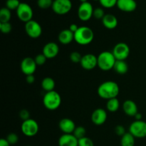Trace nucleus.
<instances>
[{"label": "nucleus", "instance_id": "c85d7f7f", "mask_svg": "<svg viewBox=\"0 0 146 146\" xmlns=\"http://www.w3.org/2000/svg\"><path fill=\"white\" fill-rule=\"evenodd\" d=\"M53 2H54L53 0H38L37 5L42 9H46L52 7Z\"/></svg>", "mask_w": 146, "mask_h": 146}, {"label": "nucleus", "instance_id": "f03ea898", "mask_svg": "<svg viewBox=\"0 0 146 146\" xmlns=\"http://www.w3.org/2000/svg\"><path fill=\"white\" fill-rule=\"evenodd\" d=\"M94 34L93 30L88 27H80L74 34V41L80 45H88L94 40Z\"/></svg>", "mask_w": 146, "mask_h": 146}, {"label": "nucleus", "instance_id": "4be33fe9", "mask_svg": "<svg viewBox=\"0 0 146 146\" xmlns=\"http://www.w3.org/2000/svg\"><path fill=\"white\" fill-rule=\"evenodd\" d=\"M113 69L117 74L123 75L125 74L128 71V66L125 61H120V60H116L115 64L114 65Z\"/></svg>", "mask_w": 146, "mask_h": 146}, {"label": "nucleus", "instance_id": "473e14b6", "mask_svg": "<svg viewBox=\"0 0 146 146\" xmlns=\"http://www.w3.org/2000/svg\"><path fill=\"white\" fill-rule=\"evenodd\" d=\"M78 146H94V144L91 138L86 136L78 140Z\"/></svg>", "mask_w": 146, "mask_h": 146}, {"label": "nucleus", "instance_id": "f8f14e48", "mask_svg": "<svg viewBox=\"0 0 146 146\" xmlns=\"http://www.w3.org/2000/svg\"><path fill=\"white\" fill-rule=\"evenodd\" d=\"M36 66L37 65L36 64L34 58H31V57L24 58L21 61V65H20L21 71L26 76L34 74L36 70Z\"/></svg>", "mask_w": 146, "mask_h": 146}, {"label": "nucleus", "instance_id": "c03bdc74", "mask_svg": "<svg viewBox=\"0 0 146 146\" xmlns=\"http://www.w3.org/2000/svg\"><path fill=\"white\" fill-rule=\"evenodd\" d=\"M94 1H99V0H94Z\"/></svg>", "mask_w": 146, "mask_h": 146}, {"label": "nucleus", "instance_id": "2eb2a0df", "mask_svg": "<svg viewBox=\"0 0 146 146\" xmlns=\"http://www.w3.org/2000/svg\"><path fill=\"white\" fill-rule=\"evenodd\" d=\"M59 47L55 42H48L43 48L42 54H44L47 59L54 58L58 54Z\"/></svg>", "mask_w": 146, "mask_h": 146}, {"label": "nucleus", "instance_id": "a19ab883", "mask_svg": "<svg viewBox=\"0 0 146 146\" xmlns=\"http://www.w3.org/2000/svg\"><path fill=\"white\" fill-rule=\"evenodd\" d=\"M9 143L8 141H7V139H4V138H1L0 140V146H10Z\"/></svg>", "mask_w": 146, "mask_h": 146}, {"label": "nucleus", "instance_id": "5701e85b", "mask_svg": "<svg viewBox=\"0 0 146 146\" xmlns=\"http://www.w3.org/2000/svg\"><path fill=\"white\" fill-rule=\"evenodd\" d=\"M55 85V81L51 77H46L42 80V82H41V87L46 92L54 91Z\"/></svg>", "mask_w": 146, "mask_h": 146}, {"label": "nucleus", "instance_id": "b1692460", "mask_svg": "<svg viewBox=\"0 0 146 146\" xmlns=\"http://www.w3.org/2000/svg\"><path fill=\"white\" fill-rule=\"evenodd\" d=\"M135 137L131 133H125V135L121 137V146H134L135 145Z\"/></svg>", "mask_w": 146, "mask_h": 146}, {"label": "nucleus", "instance_id": "dca6fc26", "mask_svg": "<svg viewBox=\"0 0 146 146\" xmlns=\"http://www.w3.org/2000/svg\"><path fill=\"white\" fill-rule=\"evenodd\" d=\"M58 126L64 134H73L74 130L76 128L74 121L67 118L61 119L59 121Z\"/></svg>", "mask_w": 146, "mask_h": 146}, {"label": "nucleus", "instance_id": "f704fd0d", "mask_svg": "<svg viewBox=\"0 0 146 146\" xmlns=\"http://www.w3.org/2000/svg\"><path fill=\"white\" fill-rule=\"evenodd\" d=\"M34 60H35V62L37 66H42L46 63L47 58L44 56V54H40L36 56Z\"/></svg>", "mask_w": 146, "mask_h": 146}, {"label": "nucleus", "instance_id": "9b49d317", "mask_svg": "<svg viewBox=\"0 0 146 146\" xmlns=\"http://www.w3.org/2000/svg\"><path fill=\"white\" fill-rule=\"evenodd\" d=\"M25 31L27 35L32 38H37L42 34L41 26L34 20H31L25 24Z\"/></svg>", "mask_w": 146, "mask_h": 146}, {"label": "nucleus", "instance_id": "cd10ccee", "mask_svg": "<svg viewBox=\"0 0 146 146\" xmlns=\"http://www.w3.org/2000/svg\"><path fill=\"white\" fill-rule=\"evenodd\" d=\"M21 2L19 0H7L6 1V7L9 10H17Z\"/></svg>", "mask_w": 146, "mask_h": 146}, {"label": "nucleus", "instance_id": "0eeeda50", "mask_svg": "<svg viewBox=\"0 0 146 146\" xmlns=\"http://www.w3.org/2000/svg\"><path fill=\"white\" fill-rule=\"evenodd\" d=\"M51 8L56 14L64 15L71 11L72 3L71 0H54Z\"/></svg>", "mask_w": 146, "mask_h": 146}, {"label": "nucleus", "instance_id": "a18cd8bd", "mask_svg": "<svg viewBox=\"0 0 146 146\" xmlns=\"http://www.w3.org/2000/svg\"><path fill=\"white\" fill-rule=\"evenodd\" d=\"M26 146H31V145H26Z\"/></svg>", "mask_w": 146, "mask_h": 146}, {"label": "nucleus", "instance_id": "aec40b11", "mask_svg": "<svg viewBox=\"0 0 146 146\" xmlns=\"http://www.w3.org/2000/svg\"><path fill=\"white\" fill-rule=\"evenodd\" d=\"M102 24L108 29H114L118 26V19L113 14H106L102 19Z\"/></svg>", "mask_w": 146, "mask_h": 146}, {"label": "nucleus", "instance_id": "4468645a", "mask_svg": "<svg viewBox=\"0 0 146 146\" xmlns=\"http://www.w3.org/2000/svg\"><path fill=\"white\" fill-rule=\"evenodd\" d=\"M108 118L107 112L103 108H97L91 114V121L96 125H101L105 123Z\"/></svg>", "mask_w": 146, "mask_h": 146}, {"label": "nucleus", "instance_id": "37998d69", "mask_svg": "<svg viewBox=\"0 0 146 146\" xmlns=\"http://www.w3.org/2000/svg\"><path fill=\"white\" fill-rule=\"evenodd\" d=\"M80 1H81V3H84V2H86L88 1V0H79Z\"/></svg>", "mask_w": 146, "mask_h": 146}, {"label": "nucleus", "instance_id": "6ab92c4d", "mask_svg": "<svg viewBox=\"0 0 146 146\" xmlns=\"http://www.w3.org/2000/svg\"><path fill=\"white\" fill-rule=\"evenodd\" d=\"M123 110L127 115L135 116L138 113L137 104L132 100H126L123 104Z\"/></svg>", "mask_w": 146, "mask_h": 146}, {"label": "nucleus", "instance_id": "ddd939ff", "mask_svg": "<svg viewBox=\"0 0 146 146\" xmlns=\"http://www.w3.org/2000/svg\"><path fill=\"white\" fill-rule=\"evenodd\" d=\"M81 66L85 70H93L98 66V57L92 54H87L83 56Z\"/></svg>", "mask_w": 146, "mask_h": 146}, {"label": "nucleus", "instance_id": "2f4dec72", "mask_svg": "<svg viewBox=\"0 0 146 146\" xmlns=\"http://www.w3.org/2000/svg\"><path fill=\"white\" fill-rule=\"evenodd\" d=\"M118 0H99V2L103 7L105 8H112L116 6Z\"/></svg>", "mask_w": 146, "mask_h": 146}, {"label": "nucleus", "instance_id": "72a5a7b5", "mask_svg": "<svg viewBox=\"0 0 146 146\" xmlns=\"http://www.w3.org/2000/svg\"><path fill=\"white\" fill-rule=\"evenodd\" d=\"M105 13H104V9L101 7H98V8L94 9V14H93V17L95 19H101L104 18V16H105Z\"/></svg>", "mask_w": 146, "mask_h": 146}, {"label": "nucleus", "instance_id": "7ed1b4c3", "mask_svg": "<svg viewBox=\"0 0 146 146\" xmlns=\"http://www.w3.org/2000/svg\"><path fill=\"white\" fill-rule=\"evenodd\" d=\"M43 104L46 109L49 111H55L61 106V97L56 91L46 92L43 98Z\"/></svg>", "mask_w": 146, "mask_h": 146}, {"label": "nucleus", "instance_id": "e433bc0d", "mask_svg": "<svg viewBox=\"0 0 146 146\" xmlns=\"http://www.w3.org/2000/svg\"><path fill=\"white\" fill-rule=\"evenodd\" d=\"M19 117L23 121H27V120L29 119L30 118V113L29 111L26 109H23L20 111L19 113Z\"/></svg>", "mask_w": 146, "mask_h": 146}, {"label": "nucleus", "instance_id": "f3484780", "mask_svg": "<svg viewBox=\"0 0 146 146\" xmlns=\"http://www.w3.org/2000/svg\"><path fill=\"white\" fill-rule=\"evenodd\" d=\"M116 6L121 11L132 12L136 9L137 3L135 0H118Z\"/></svg>", "mask_w": 146, "mask_h": 146}, {"label": "nucleus", "instance_id": "4c0bfd02", "mask_svg": "<svg viewBox=\"0 0 146 146\" xmlns=\"http://www.w3.org/2000/svg\"><path fill=\"white\" fill-rule=\"evenodd\" d=\"M115 133H116L117 135L122 137L123 135H125V128H124V127L121 125H117L115 128Z\"/></svg>", "mask_w": 146, "mask_h": 146}, {"label": "nucleus", "instance_id": "ea45409f", "mask_svg": "<svg viewBox=\"0 0 146 146\" xmlns=\"http://www.w3.org/2000/svg\"><path fill=\"white\" fill-rule=\"evenodd\" d=\"M78 28H79V27H78V26H77L76 24H71V25H70L69 29H69L70 31H72V32L74 33V34H75V33L77 31V30L78 29Z\"/></svg>", "mask_w": 146, "mask_h": 146}, {"label": "nucleus", "instance_id": "58836bf2", "mask_svg": "<svg viewBox=\"0 0 146 146\" xmlns=\"http://www.w3.org/2000/svg\"><path fill=\"white\" fill-rule=\"evenodd\" d=\"M26 81L28 84H31L35 81V76H34V74H31V75H28L27 76V78H26Z\"/></svg>", "mask_w": 146, "mask_h": 146}, {"label": "nucleus", "instance_id": "6e6552de", "mask_svg": "<svg viewBox=\"0 0 146 146\" xmlns=\"http://www.w3.org/2000/svg\"><path fill=\"white\" fill-rule=\"evenodd\" d=\"M17 15L18 18L23 22H28L32 20L33 10L29 4L21 2L19 7L17 10Z\"/></svg>", "mask_w": 146, "mask_h": 146}, {"label": "nucleus", "instance_id": "79ce46f5", "mask_svg": "<svg viewBox=\"0 0 146 146\" xmlns=\"http://www.w3.org/2000/svg\"><path fill=\"white\" fill-rule=\"evenodd\" d=\"M135 118V119H136V121H141L142 120V115H141L140 113H138L136 114V115L134 116Z\"/></svg>", "mask_w": 146, "mask_h": 146}, {"label": "nucleus", "instance_id": "c756f323", "mask_svg": "<svg viewBox=\"0 0 146 146\" xmlns=\"http://www.w3.org/2000/svg\"><path fill=\"white\" fill-rule=\"evenodd\" d=\"M82 56H81V54L78 51H73L70 54V60L71 61V62L74 63V64H78V63H81Z\"/></svg>", "mask_w": 146, "mask_h": 146}, {"label": "nucleus", "instance_id": "39448f33", "mask_svg": "<svg viewBox=\"0 0 146 146\" xmlns=\"http://www.w3.org/2000/svg\"><path fill=\"white\" fill-rule=\"evenodd\" d=\"M21 130L23 134L26 136L33 137L35 136L38 133L39 126H38V123L35 120L29 118L27 121H23L21 126Z\"/></svg>", "mask_w": 146, "mask_h": 146}, {"label": "nucleus", "instance_id": "393cba45", "mask_svg": "<svg viewBox=\"0 0 146 146\" xmlns=\"http://www.w3.org/2000/svg\"><path fill=\"white\" fill-rule=\"evenodd\" d=\"M120 103L117 98L108 100V102L106 104V108L108 111H110V112H115V111H118Z\"/></svg>", "mask_w": 146, "mask_h": 146}, {"label": "nucleus", "instance_id": "a878e982", "mask_svg": "<svg viewBox=\"0 0 146 146\" xmlns=\"http://www.w3.org/2000/svg\"><path fill=\"white\" fill-rule=\"evenodd\" d=\"M11 17V10L7 9V7H3L1 9V10H0V22H9Z\"/></svg>", "mask_w": 146, "mask_h": 146}, {"label": "nucleus", "instance_id": "423d86ee", "mask_svg": "<svg viewBox=\"0 0 146 146\" xmlns=\"http://www.w3.org/2000/svg\"><path fill=\"white\" fill-rule=\"evenodd\" d=\"M129 133L135 138H143L146 137V122L143 121H135L129 127Z\"/></svg>", "mask_w": 146, "mask_h": 146}, {"label": "nucleus", "instance_id": "f257e3e1", "mask_svg": "<svg viewBox=\"0 0 146 146\" xmlns=\"http://www.w3.org/2000/svg\"><path fill=\"white\" fill-rule=\"evenodd\" d=\"M98 94L101 98L110 100L117 98L120 92L119 86L113 81H108L102 83L98 88Z\"/></svg>", "mask_w": 146, "mask_h": 146}, {"label": "nucleus", "instance_id": "c9c22d12", "mask_svg": "<svg viewBox=\"0 0 146 146\" xmlns=\"http://www.w3.org/2000/svg\"><path fill=\"white\" fill-rule=\"evenodd\" d=\"M6 139H7V141H8L10 145H14V144H16L18 142L19 137L16 133H9L7 135Z\"/></svg>", "mask_w": 146, "mask_h": 146}, {"label": "nucleus", "instance_id": "a211bd4d", "mask_svg": "<svg viewBox=\"0 0 146 146\" xmlns=\"http://www.w3.org/2000/svg\"><path fill=\"white\" fill-rule=\"evenodd\" d=\"M59 146H78V140L73 134H63L58 139Z\"/></svg>", "mask_w": 146, "mask_h": 146}, {"label": "nucleus", "instance_id": "1a4fd4ad", "mask_svg": "<svg viewBox=\"0 0 146 146\" xmlns=\"http://www.w3.org/2000/svg\"><path fill=\"white\" fill-rule=\"evenodd\" d=\"M112 53L116 60L125 61L129 56L130 48L125 43H118L114 46Z\"/></svg>", "mask_w": 146, "mask_h": 146}, {"label": "nucleus", "instance_id": "bb28decb", "mask_svg": "<svg viewBox=\"0 0 146 146\" xmlns=\"http://www.w3.org/2000/svg\"><path fill=\"white\" fill-rule=\"evenodd\" d=\"M86 130L83 126L76 127V129L74 130V133H73V135L78 140L86 137Z\"/></svg>", "mask_w": 146, "mask_h": 146}, {"label": "nucleus", "instance_id": "20e7f679", "mask_svg": "<svg viewBox=\"0 0 146 146\" xmlns=\"http://www.w3.org/2000/svg\"><path fill=\"white\" fill-rule=\"evenodd\" d=\"M97 57H98V66L100 69L107 71L113 68L116 59L112 52L107 51H103Z\"/></svg>", "mask_w": 146, "mask_h": 146}, {"label": "nucleus", "instance_id": "412c9836", "mask_svg": "<svg viewBox=\"0 0 146 146\" xmlns=\"http://www.w3.org/2000/svg\"><path fill=\"white\" fill-rule=\"evenodd\" d=\"M74 40V34L69 29L62 30L58 34V41L61 44L66 45Z\"/></svg>", "mask_w": 146, "mask_h": 146}, {"label": "nucleus", "instance_id": "9d476101", "mask_svg": "<svg viewBox=\"0 0 146 146\" xmlns=\"http://www.w3.org/2000/svg\"><path fill=\"white\" fill-rule=\"evenodd\" d=\"M94 10L92 4L88 1L81 3L78 9V17L81 21H88L94 14Z\"/></svg>", "mask_w": 146, "mask_h": 146}, {"label": "nucleus", "instance_id": "7c9ffc66", "mask_svg": "<svg viewBox=\"0 0 146 146\" xmlns=\"http://www.w3.org/2000/svg\"><path fill=\"white\" fill-rule=\"evenodd\" d=\"M0 30L3 34H9L12 30V26L9 22L1 23L0 22Z\"/></svg>", "mask_w": 146, "mask_h": 146}]
</instances>
